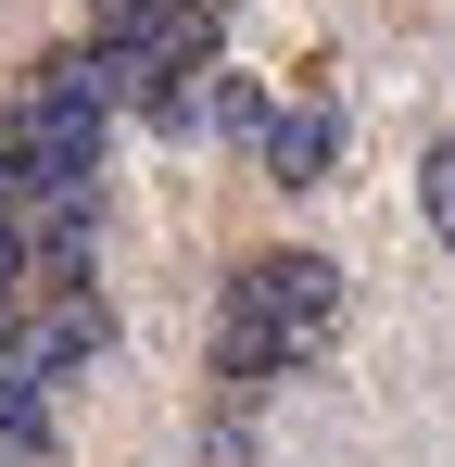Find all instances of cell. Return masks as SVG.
I'll return each instance as SVG.
<instances>
[{
    "label": "cell",
    "instance_id": "1",
    "mask_svg": "<svg viewBox=\"0 0 455 467\" xmlns=\"http://www.w3.org/2000/svg\"><path fill=\"white\" fill-rule=\"evenodd\" d=\"M329 328H342L329 253H253V265L228 278V304H216V379H228V404H253L266 379H291L303 354H329Z\"/></svg>",
    "mask_w": 455,
    "mask_h": 467
},
{
    "label": "cell",
    "instance_id": "2",
    "mask_svg": "<svg viewBox=\"0 0 455 467\" xmlns=\"http://www.w3.org/2000/svg\"><path fill=\"white\" fill-rule=\"evenodd\" d=\"M253 164H266L279 190H329V164H342V101H329V88L279 101V114H266V140H253Z\"/></svg>",
    "mask_w": 455,
    "mask_h": 467
},
{
    "label": "cell",
    "instance_id": "3",
    "mask_svg": "<svg viewBox=\"0 0 455 467\" xmlns=\"http://www.w3.org/2000/svg\"><path fill=\"white\" fill-rule=\"evenodd\" d=\"M266 114H279V101H266V77H240V64H203V127H216V140H240V152H253V140H266Z\"/></svg>",
    "mask_w": 455,
    "mask_h": 467
},
{
    "label": "cell",
    "instance_id": "4",
    "mask_svg": "<svg viewBox=\"0 0 455 467\" xmlns=\"http://www.w3.org/2000/svg\"><path fill=\"white\" fill-rule=\"evenodd\" d=\"M0 442H26V455H51V379H38L26 354H0Z\"/></svg>",
    "mask_w": 455,
    "mask_h": 467
},
{
    "label": "cell",
    "instance_id": "5",
    "mask_svg": "<svg viewBox=\"0 0 455 467\" xmlns=\"http://www.w3.org/2000/svg\"><path fill=\"white\" fill-rule=\"evenodd\" d=\"M418 202H430V228L455 240V140H430V152H418Z\"/></svg>",
    "mask_w": 455,
    "mask_h": 467
},
{
    "label": "cell",
    "instance_id": "6",
    "mask_svg": "<svg viewBox=\"0 0 455 467\" xmlns=\"http://www.w3.org/2000/svg\"><path fill=\"white\" fill-rule=\"evenodd\" d=\"M0 202H13V127H0Z\"/></svg>",
    "mask_w": 455,
    "mask_h": 467
},
{
    "label": "cell",
    "instance_id": "7",
    "mask_svg": "<svg viewBox=\"0 0 455 467\" xmlns=\"http://www.w3.org/2000/svg\"><path fill=\"white\" fill-rule=\"evenodd\" d=\"M0 467H38V455H26V442H0Z\"/></svg>",
    "mask_w": 455,
    "mask_h": 467
},
{
    "label": "cell",
    "instance_id": "8",
    "mask_svg": "<svg viewBox=\"0 0 455 467\" xmlns=\"http://www.w3.org/2000/svg\"><path fill=\"white\" fill-rule=\"evenodd\" d=\"M216 13H228V0H216Z\"/></svg>",
    "mask_w": 455,
    "mask_h": 467
}]
</instances>
